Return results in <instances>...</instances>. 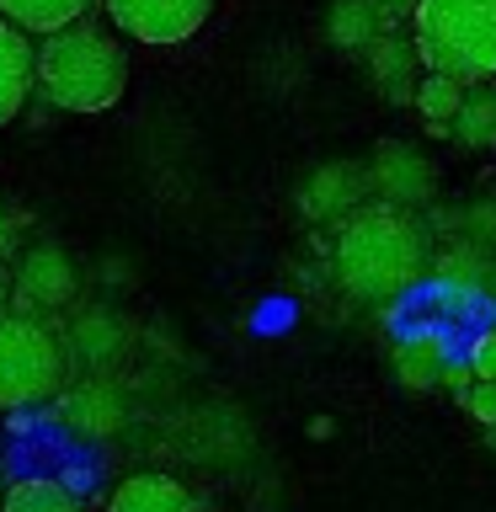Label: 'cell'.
I'll return each instance as SVG.
<instances>
[{"label": "cell", "mask_w": 496, "mask_h": 512, "mask_svg": "<svg viewBox=\"0 0 496 512\" xmlns=\"http://www.w3.org/2000/svg\"><path fill=\"white\" fill-rule=\"evenodd\" d=\"M422 272V235L411 219L390 214V208H358L342 219L336 235V278L352 299L384 304L400 288L416 283Z\"/></svg>", "instance_id": "7a4b0ae2"}, {"label": "cell", "mask_w": 496, "mask_h": 512, "mask_svg": "<svg viewBox=\"0 0 496 512\" xmlns=\"http://www.w3.org/2000/svg\"><path fill=\"white\" fill-rule=\"evenodd\" d=\"M64 379V347L43 320L6 315L0 320V406L22 411L59 390Z\"/></svg>", "instance_id": "277c9868"}, {"label": "cell", "mask_w": 496, "mask_h": 512, "mask_svg": "<svg viewBox=\"0 0 496 512\" xmlns=\"http://www.w3.org/2000/svg\"><path fill=\"white\" fill-rule=\"evenodd\" d=\"M86 11H91V0H0V16H11L32 38H48V32L86 22Z\"/></svg>", "instance_id": "5bb4252c"}, {"label": "cell", "mask_w": 496, "mask_h": 512, "mask_svg": "<svg viewBox=\"0 0 496 512\" xmlns=\"http://www.w3.org/2000/svg\"><path fill=\"white\" fill-rule=\"evenodd\" d=\"M374 6H379V16H384V27L395 32L400 16H416V6H422V0H374Z\"/></svg>", "instance_id": "44dd1931"}, {"label": "cell", "mask_w": 496, "mask_h": 512, "mask_svg": "<svg viewBox=\"0 0 496 512\" xmlns=\"http://www.w3.org/2000/svg\"><path fill=\"white\" fill-rule=\"evenodd\" d=\"M368 176H374V192L390 203H427L432 198V160L416 144L384 139L374 150V160H368Z\"/></svg>", "instance_id": "8992f818"}, {"label": "cell", "mask_w": 496, "mask_h": 512, "mask_svg": "<svg viewBox=\"0 0 496 512\" xmlns=\"http://www.w3.org/2000/svg\"><path fill=\"white\" fill-rule=\"evenodd\" d=\"M374 187V176L368 166H352V160H331V166H320L310 182L299 187V208L310 219H347L358 214V198Z\"/></svg>", "instance_id": "ba28073f"}, {"label": "cell", "mask_w": 496, "mask_h": 512, "mask_svg": "<svg viewBox=\"0 0 496 512\" xmlns=\"http://www.w3.org/2000/svg\"><path fill=\"white\" fill-rule=\"evenodd\" d=\"M486 443H491V448H496V427H486Z\"/></svg>", "instance_id": "603a6c76"}, {"label": "cell", "mask_w": 496, "mask_h": 512, "mask_svg": "<svg viewBox=\"0 0 496 512\" xmlns=\"http://www.w3.org/2000/svg\"><path fill=\"white\" fill-rule=\"evenodd\" d=\"M70 422L102 438V432H112L123 422V406H118V395H112V390H86V395L70 400Z\"/></svg>", "instance_id": "ac0fdd59"}, {"label": "cell", "mask_w": 496, "mask_h": 512, "mask_svg": "<svg viewBox=\"0 0 496 512\" xmlns=\"http://www.w3.org/2000/svg\"><path fill=\"white\" fill-rule=\"evenodd\" d=\"M102 6H107V22L123 38L150 43V48H171V43H187L208 22L214 0H102Z\"/></svg>", "instance_id": "5b68a950"}, {"label": "cell", "mask_w": 496, "mask_h": 512, "mask_svg": "<svg viewBox=\"0 0 496 512\" xmlns=\"http://www.w3.org/2000/svg\"><path fill=\"white\" fill-rule=\"evenodd\" d=\"M11 246V219H6V208H0V251Z\"/></svg>", "instance_id": "7402d4cb"}, {"label": "cell", "mask_w": 496, "mask_h": 512, "mask_svg": "<svg viewBox=\"0 0 496 512\" xmlns=\"http://www.w3.org/2000/svg\"><path fill=\"white\" fill-rule=\"evenodd\" d=\"M16 283H22V294L32 304H64L75 294V267H70V256L54 251V246H38V251H27L22 256V267H16Z\"/></svg>", "instance_id": "8fae6325"}, {"label": "cell", "mask_w": 496, "mask_h": 512, "mask_svg": "<svg viewBox=\"0 0 496 512\" xmlns=\"http://www.w3.org/2000/svg\"><path fill=\"white\" fill-rule=\"evenodd\" d=\"M459 406L470 411L480 427H496V384H491V379H475L470 390L459 395Z\"/></svg>", "instance_id": "d6986e66"}, {"label": "cell", "mask_w": 496, "mask_h": 512, "mask_svg": "<svg viewBox=\"0 0 496 512\" xmlns=\"http://www.w3.org/2000/svg\"><path fill=\"white\" fill-rule=\"evenodd\" d=\"M464 96H470V86H464V80L427 70V75H422V86H416V102H411V107L422 112V123H448V128H454L459 107H464Z\"/></svg>", "instance_id": "9a60e30c"}, {"label": "cell", "mask_w": 496, "mask_h": 512, "mask_svg": "<svg viewBox=\"0 0 496 512\" xmlns=\"http://www.w3.org/2000/svg\"><path fill=\"white\" fill-rule=\"evenodd\" d=\"M107 512H198V502L171 475H128L107 496Z\"/></svg>", "instance_id": "30bf717a"}, {"label": "cell", "mask_w": 496, "mask_h": 512, "mask_svg": "<svg viewBox=\"0 0 496 512\" xmlns=\"http://www.w3.org/2000/svg\"><path fill=\"white\" fill-rule=\"evenodd\" d=\"M38 91L64 112H107L128 91V48L118 32L75 22L38 43Z\"/></svg>", "instance_id": "6da1fadb"}, {"label": "cell", "mask_w": 496, "mask_h": 512, "mask_svg": "<svg viewBox=\"0 0 496 512\" xmlns=\"http://www.w3.org/2000/svg\"><path fill=\"white\" fill-rule=\"evenodd\" d=\"M32 86H38V43L11 16H0V128L27 107Z\"/></svg>", "instance_id": "9c48e42d"}, {"label": "cell", "mask_w": 496, "mask_h": 512, "mask_svg": "<svg viewBox=\"0 0 496 512\" xmlns=\"http://www.w3.org/2000/svg\"><path fill=\"white\" fill-rule=\"evenodd\" d=\"M0 512H86V507L59 480H16L6 491V502H0Z\"/></svg>", "instance_id": "2e32d148"}, {"label": "cell", "mask_w": 496, "mask_h": 512, "mask_svg": "<svg viewBox=\"0 0 496 512\" xmlns=\"http://www.w3.org/2000/svg\"><path fill=\"white\" fill-rule=\"evenodd\" d=\"M363 59H368V80H374V91L384 102H395V107L416 102V86H422V75H427V59H422V48H416V38L384 32Z\"/></svg>", "instance_id": "52a82bcc"}, {"label": "cell", "mask_w": 496, "mask_h": 512, "mask_svg": "<svg viewBox=\"0 0 496 512\" xmlns=\"http://www.w3.org/2000/svg\"><path fill=\"white\" fill-rule=\"evenodd\" d=\"M454 139L464 150H480V144L496 139V91H470L454 118Z\"/></svg>", "instance_id": "e0dca14e"}, {"label": "cell", "mask_w": 496, "mask_h": 512, "mask_svg": "<svg viewBox=\"0 0 496 512\" xmlns=\"http://www.w3.org/2000/svg\"><path fill=\"white\" fill-rule=\"evenodd\" d=\"M411 38L427 70L454 75L464 86L496 80V0H422Z\"/></svg>", "instance_id": "3957f363"}, {"label": "cell", "mask_w": 496, "mask_h": 512, "mask_svg": "<svg viewBox=\"0 0 496 512\" xmlns=\"http://www.w3.org/2000/svg\"><path fill=\"white\" fill-rule=\"evenodd\" d=\"M384 16L374 0H331V11H326V38L342 48V54H368L379 38H384Z\"/></svg>", "instance_id": "7c38bea8"}, {"label": "cell", "mask_w": 496, "mask_h": 512, "mask_svg": "<svg viewBox=\"0 0 496 512\" xmlns=\"http://www.w3.org/2000/svg\"><path fill=\"white\" fill-rule=\"evenodd\" d=\"M470 368H475V379H491V384H496V331H486V336L470 347Z\"/></svg>", "instance_id": "ffe728a7"}, {"label": "cell", "mask_w": 496, "mask_h": 512, "mask_svg": "<svg viewBox=\"0 0 496 512\" xmlns=\"http://www.w3.org/2000/svg\"><path fill=\"white\" fill-rule=\"evenodd\" d=\"M395 374L406 390L416 395H427V390H438V384L448 379V352L438 336H406V342L395 347Z\"/></svg>", "instance_id": "4fadbf2b"}]
</instances>
